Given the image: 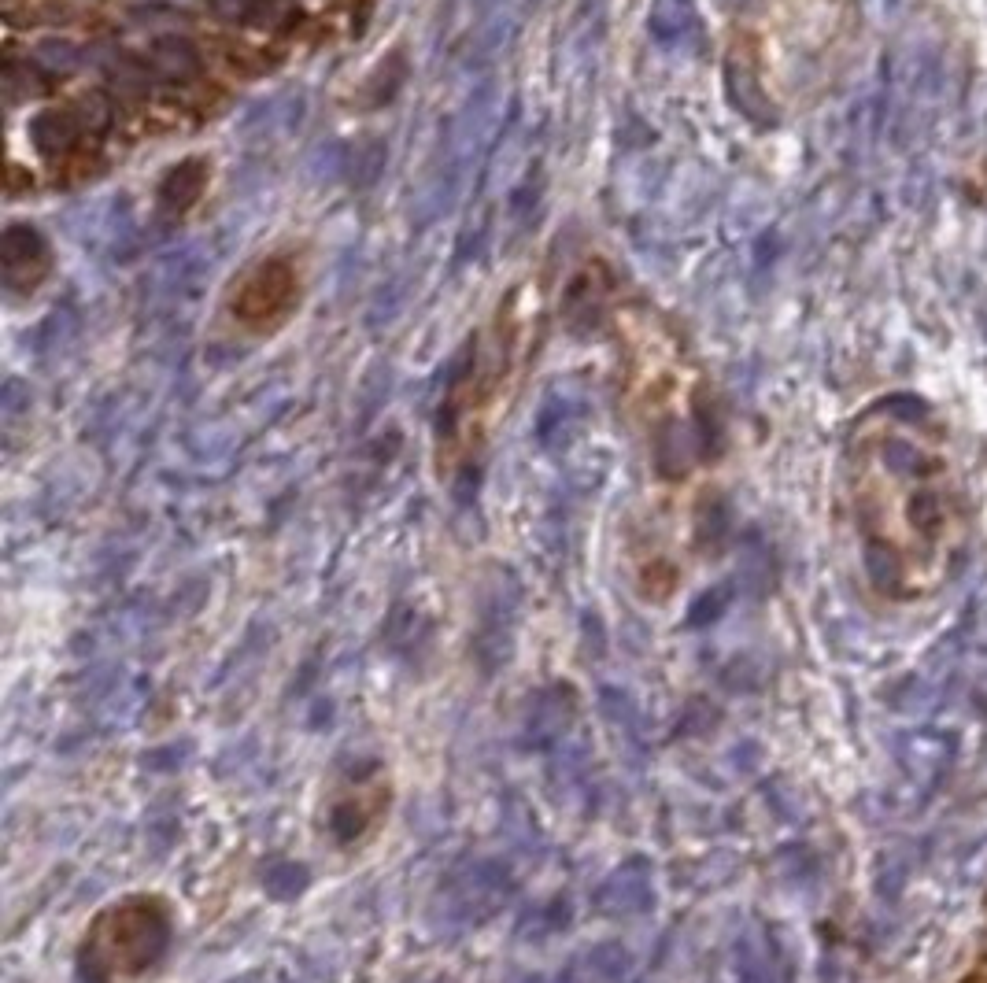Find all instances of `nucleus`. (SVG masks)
<instances>
[{"label": "nucleus", "mask_w": 987, "mask_h": 983, "mask_svg": "<svg viewBox=\"0 0 987 983\" xmlns=\"http://www.w3.org/2000/svg\"><path fill=\"white\" fill-rule=\"evenodd\" d=\"M174 947V910L156 891H130L100 906L78 935L82 983H145Z\"/></svg>", "instance_id": "obj_2"}, {"label": "nucleus", "mask_w": 987, "mask_h": 983, "mask_svg": "<svg viewBox=\"0 0 987 983\" xmlns=\"http://www.w3.org/2000/svg\"><path fill=\"white\" fill-rule=\"evenodd\" d=\"M300 289H304V278L293 255H267L256 267L244 270L241 281L233 285L230 315L237 318L241 329L270 333L289 322V315L300 304Z\"/></svg>", "instance_id": "obj_3"}, {"label": "nucleus", "mask_w": 987, "mask_h": 983, "mask_svg": "<svg viewBox=\"0 0 987 983\" xmlns=\"http://www.w3.org/2000/svg\"><path fill=\"white\" fill-rule=\"evenodd\" d=\"M951 983H987V899L984 910H980V921H976L973 935L962 950V961L954 969Z\"/></svg>", "instance_id": "obj_4"}, {"label": "nucleus", "mask_w": 987, "mask_h": 983, "mask_svg": "<svg viewBox=\"0 0 987 983\" xmlns=\"http://www.w3.org/2000/svg\"><path fill=\"white\" fill-rule=\"evenodd\" d=\"M843 518L869 599L910 610L951 588L969 547V496L943 425L917 403H880L843 451Z\"/></svg>", "instance_id": "obj_1"}]
</instances>
